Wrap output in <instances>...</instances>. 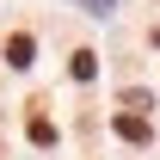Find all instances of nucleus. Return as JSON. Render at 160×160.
<instances>
[{
	"label": "nucleus",
	"instance_id": "2",
	"mask_svg": "<svg viewBox=\"0 0 160 160\" xmlns=\"http://www.w3.org/2000/svg\"><path fill=\"white\" fill-rule=\"evenodd\" d=\"M68 74H74V80H92V74H99V56H92V49H74Z\"/></svg>",
	"mask_w": 160,
	"mask_h": 160
},
{
	"label": "nucleus",
	"instance_id": "6",
	"mask_svg": "<svg viewBox=\"0 0 160 160\" xmlns=\"http://www.w3.org/2000/svg\"><path fill=\"white\" fill-rule=\"evenodd\" d=\"M86 6H99V12H105V6H111V0H86Z\"/></svg>",
	"mask_w": 160,
	"mask_h": 160
},
{
	"label": "nucleus",
	"instance_id": "1",
	"mask_svg": "<svg viewBox=\"0 0 160 160\" xmlns=\"http://www.w3.org/2000/svg\"><path fill=\"white\" fill-rule=\"evenodd\" d=\"M31 56H37V37L31 31H12L6 37V68H31Z\"/></svg>",
	"mask_w": 160,
	"mask_h": 160
},
{
	"label": "nucleus",
	"instance_id": "4",
	"mask_svg": "<svg viewBox=\"0 0 160 160\" xmlns=\"http://www.w3.org/2000/svg\"><path fill=\"white\" fill-rule=\"evenodd\" d=\"M31 142L49 148V142H56V123H49V117H31Z\"/></svg>",
	"mask_w": 160,
	"mask_h": 160
},
{
	"label": "nucleus",
	"instance_id": "3",
	"mask_svg": "<svg viewBox=\"0 0 160 160\" xmlns=\"http://www.w3.org/2000/svg\"><path fill=\"white\" fill-rule=\"evenodd\" d=\"M117 136H123V142H148V123L129 117V111H117Z\"/></svg>",
	"mask_w": 160,
	"mask_h": 160
},
{
	"label": "nucleus",
	"instance_id": "5",
	"mask_svg": "<svg viewBox=\"0 0 160 160\" xmlns=\"http://www.w3.org/2000/svg\"><path fill=\"white\" fill-rule=\"evenodd\" d=\"M148 105H154V99H148V92H142V86H136V92H123V111H129V117H142V111H148Z\"/></svg>",
	"mask_w": 160,
	"mask_h": 160
}]
</instances>
